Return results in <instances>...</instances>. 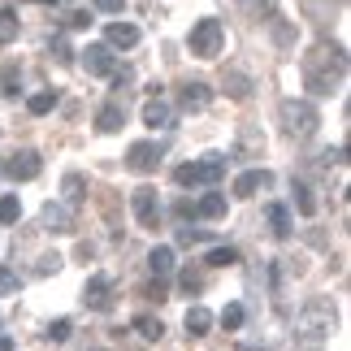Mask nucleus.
Segmentation results:
<instances>
[{
    "mask_svg": "<svg viewBox=\"0 0 351 351\" xmlns=\"http://www.w3.org/2000/svg\"><path fill=\"white\" fill-rule=\"evenodd\" d=\"M143 295H147V300H165V282H147Z\"/></svg>",
    "mask_w": 351,
    "mask_h": 351,
    "instance_id": "e433bc0d",
    "label": "nucleus"
},
{
    "mask_svg": "<svg viewBox=\"0 0 351 351\" xmlns=\"http://www.w3.org/2000/svg\"><path fill=\"white\" fill-rule=\"evenodd\" d=\"M130 208H134V217H139L143 230H156V226H160V199H156V186H139V191L130 195Z\"/></svg>",
    "mask_w": 351,
    "mask_h": 351,
    "instance_id": "423d86ee",
    "label": "nucleus"
},
{
    "mask_svg": "<svg viewBox=\"0 0 351 351\" xmlns=\"http://www.w3.org/2000/svg\"><path fill=\"white\" fill-rule=\"evenodd\" d=\"M83 65H87V74H96V78H113L117 74V57H113L109 44H87Z\"/></svg>",
    "mask_w": 351,
    "mask_h": 351,
    "instance_id": "0eeeda50",
    "label": "nucleus"
},
{
    "mask_svg": "<svg viewBox=\"0 0 351 351\" xmlns=\"http://www.w3.org/2000/svg\"><path fill=\"white\" fill-rule=\"evenodd\" d=\"M269 182H274V173H269V169H247V173H239V178H234V195L247 199L256 191H265Z\"/></svg>",
    "mask_w": 351,
    "mask_h": 351,
    "instance_id": "f8f14e48",
    "label": "nucleus"
},
{
    "mask_svg": "<svg viewBox=\"0 0 351 351\" xmlns=\"http://www.w3.org/2000/svg\"><path fill=\"white\" fill-rule=\"evenodd\" d=\"M195 217H226V195L221 191H208L204 199H199V204H195Z\"/></svg>",
    "mask_w": 351,
    "mask_h": 351,
    "instance_id": "6ab92c4d",
    "label": "nucleus"
},
{
    "mask_svg": "<svg viewBox=\"0 0 351 351\" xmlns=\"http://www.w3.org/2000/svg\"><path fill=\"white\" fill-rule=\"evenodd\" d=\"M186 48H191L195 57H204V61L217 57V52L226 48V26H221V18H199L191 26V35H186Z\"/></svg>",
    "mask_w": 351,
    "mask_h": 351,
    "instance_id": "39448f33",
    "label": "nucleus"
},
{
    "mask_svg": "<svg viewBox=\"0 0 351 351\" xmlns=\"http://www.w3.org/2000/svg\"><path fill=\"white\" fill-rule=\"evenodd\" d=\"M22 217V204H18V195H0V226H13Z\"/></svg>",
    "mask_w": 351,
    "mask_h": 351,
    "instance_id": "393cba45",
    "label": "nucleus"
},
{
    "mask_svg": "<svg viewBox=\"0 0 351 351\" xmlns=\"http://www.w3.org/2000/svg\"><path fill=\"white\" fill-rule=\"evenodd\" d=\"M243 317H247V313H243V304H226V313H221V330H239V326H243Z\"/></svg>",
    "mask_w": 351,
    "mask_h": 351,
    "instance_id": "cd10ccee",
    "label": "nucleus"
},
{
    "mask_svg": "<svg viewBox=\"0 0 351 351\" xmlns=\"http://www.w3.org/2000/svg\"><path fill=\"white\" fill-rule=\"evenodd\" d=\"M0 351H13V343H9V339H0Z\"/></svg>",
    "mask_w": 351,
    "mask_h": 351,
    "instance_id": "ea45409f",
    "label": "nucleus"
},
{
    "mask_svg": "<svg viewBox=\"0 0 351 351\" xmlns=\"http://www.w3.org/2000/svg\"><path fill=\"white\" fill-rule=\"evenodd\" d=\"M178 287H182L186 295H195V291H204V278H199V274H191V269H182V278H178Z\"/></svg>",
    "mask_w": 351,
    "mask_h": 351,
    "instance_id": "2f4dec72",
    "label": "nucleus"
},
{
    "mask_svg": "<svg viewBox=\"0 0 351 351\" xmlns=\"http://www.w3.org/2000/svg\"><path fill=\"white\" fill-rule=\"evenodd\" d=\"M334 330V308L326 300H313L300 308V317H295V343L300 351H321V343L330 339Z\"/></svg>",
    "mask_w": 351,
    "mask_h": 351,
    "instance_id": "f257e3e1",
    "label": "nucleus"
},
{
    "mask_svg": "<svg viewBox=\"0 0 351 351\" xmlns=\"http://www.w3.org/2000/svg\"><path fill=\"white\" fill-rule=\"evenodd\" d=\"M70 334H74V326H70V321H52V326H48V339H52V343H65Z\"/></svg>",
    "mask_w": 351,
    "mask_h": 351,
    "instance_id": "473e14b6",
    "label": "nucleus"
},
{
    "mask_svg": "<svg viewBox=\"0 0 351 351\" xmlns=\"http://www.w3.org/2000/svg\"><path fill=\"white\" fill-rule=\"evenodd\" d=\"M96 130H100V134H113V130H121V104H104V109H100V117H96Z\"/></svg>",
    "mask_w": 351,
    "mask_h": 351,
    "instance_id": "412c9836",
    "label": "nucleus"
},
{
    "mask_svg": "<svg viewBox=\"0 0 351 351\" xmlns=\"http://www.w3.org/2000/svg\"><path fill=\"white\" fill-rule=\"evenodd\" d=\"M208 100H213L208 83H182V109H186V113H199V109H208Z\"/></svg>",
    "mask_w": 351,
    "mask_h": 351,
    "instance_id": "4468645a",
    "label": "nucleus"
},
{
    "mask_svg": "<svg viewBox=\"0 0 351 351\" xmlns=\"http://www.w3.org/2000/svg\"><path fill=\"white\" fill-rule=\"evenodd\" d=\"M13 35H18V13H13V9H0V44H9Z\"/></svg>",
    "mask_w": 351,
    "mask_h": 351,
    "instance_id": "bb28decb",
    "label": "nucleus"
},
{
    "mask_svg": "<svg viewBox=\"0 0 351 351\" xmlns=\"http://www.w3.org/2000/svg\"><path fill=\"white\" fill-rule=\"evenodd\" d=\"M26 109H31L35 117H44V113H52V109H57V91H35V96L26 100Z\"/></svg>",
    "mask_w": 351,
    "mask_h": 351,
    "instance_id": "5701e85b",
    "label": "nucleus"
},
{
    "mask_svg": "<svg viewBox=\"0 0 351 351\" xmlns=\"http://www.w3.org/2000/svg\"><path fill=\"white\" fill-rule=\"evenodd\" d=\"M208 265H213V269H230V265H239V247H213V252H208Z\"/></svg>",
    "mask_w": 351,
    "mask_h": 351,
    "instance_id": "b1692460",
    "label": "nucleus"
},
{
    "mask_svg": "<svg viewBox=\"0 0 351 351\" xmlns=\"http://www.w3.org/2000/svg\"><path fill=\"white\" fill-rule=\"evenodd\" d=\"M52 52H57V61H70V44H65V39H57V48H52Z\"/></svg>",
    "mask_w": 351,
    "mask_h": 351,
    "instance_id": "58836bf2",
    "label": "nucleus"
},
{
    "mask_svg": "<svg viewBox=\"0 0 351 351\" xmlns=\"http://www.w3.org/2000/svg\"><path fill=\"white\" fill-rule=\"evenodd\" d=\"M39 169H44V160H39V152H13L9 160H5V173L13 182H31V178H39Z\"/></svg>",
    "mask_w": 351,
    "mask_h": 351,
    "instance_id": "6e6552de",
    "label": "nucleus"
},
{
    "mask_svg": "<svg viewBox=\"0 0 351 351\" xmlns=\"http://www.w3.org/2000/svg\"><path fill=\"white\" fill-rule=\"evenodd\" d=\"M343 48H317V57L304 61V83L313 96H334L343 87V74H330V61H343Z\"/></svg>",
    "mask_w": 351,
    "mask_h": 351,
    "instance_id": "f03ea898",
    "label": "nucleus"
},
{
    "mask_svg": "<svg viewBox=\"0 0 351 351\" xmlns=\"http://www.w3.org/2000/svg\"><path fill=\"white\" fill-rule=\"evenodd\" d=\"M147 265H152L156 282L169 278V274H173V247H152V252H147Z\"/></svg>",
    "mask_w": 351,
    "mask_h": 351,
    "instance_id": "a211bd4d",
    "label": "nucleus"
},
{
    "mask_svg": "<svg viewBox=\"0 0 351 351\" xmlns=\"http://www.w3.org/2000/svg\"><path fill=\"white\" fill-rule=\"evenodd\" d=\"M70 26H74V31H87L91 18H87V13H70Z\"/></svg>",
    "mask_w": 351,
    "mask_h": 351,
    "instance_id": "4c0bfd02",
    "label": "nucleus"
},
{
    "mask_svg": "<svg viewBox=\"0 0 351 351\" xmlns=\"http://www.w3.org/2000/svg\"><path fill=\"white\" fill-rule=\"evenodd\" d=\"M83 304L91 308V313H109L113 308V282L96 274V278H87V287H83Z\"/></svg>",
    "mask_w": 351,
    "mask_h": 351,
    "instance_id": "1a4fd4ad",
    "label": "nucleus"
},
{
    "mask_svg": "<svg viewBox=\"0 0 351 351\" xmlns=\"http://www.w3.org/2000/svg\"><path fill=\"white\" fill-rule=\"evenodd\" d=\"M18 287H22V278L13 274V269L0 265V295H18Z\"/></svg>",
    "mask_w": 351,
    "mask_h": 351,
    "instance_id": "7c9ffc66",
    "label": "nucleus"
},
{
    "mask_svg": "<svg viewBox=\"0 0 351 351\" xmlns=\"http://www.w3.org/2000/svg\"><path fill=\"white\" fill-rule=\"evenodd\" d=\"M96 9L100 13H121V9H126V0H96Z\"/></svg>",
    "mask_w": 351,
    "mask_h": 351,
    "instance_id": "c9c22d12",
    "label": "nucleus"
},
{
    "mask_svg": "<svg viewBox=\"0 0 351 351\" xmlns=\"http://www.w3.org/2000/svg\"><path fill=\"white\" fill-rule=\"evenodd\" d=\"M265 217H269V230H274L278 239H291V213H287V204H269Z\"/></svg>",
    "mask_w": 351,
    "mask_h": 351,
    "instance_id": "f3484780",
    "label": "nucleus"
},
{
    "mask_svg": "<svg viewBox=\"0 0 351 351\" xmlns=\"http://www.w3.org/2000/svg\"><path fill=\"white\" fill-rule=\"evenodd\" d=\"M226 178V156L208 152L204 160H186V165L173 169V182L178 186H217Z\"/></svg>",
    "mask_w": 351,
    "mask_h": 351,
    "instance_id": "20e7f679",
    "label": "nucleus"
},
{
    "mask_svg": "<svg viewBox=\"0 0 351 351\" xmlns=\"http://www.w3.org/2000/svg\"><path fill=\"white\" fill-rule=\"evenodd\" d=\"M213 330V313L208 308H186V334H191V339H204V334Z\"/></svg>",
    "mask_w": 351,
    "mask_h": 351,
    "instance_id": "dca6fc26",
    "label": "nucleus"
},
{
    "mask_svg": "<svg viewBox=\"0 0 351 351\" xmlns=\"http://www.w3.org/2000/svg\"><path fill=\"white\" fill-rule=\"evenodd\" d=\"M39 221H44L48 234H70L74 230V208H65L61 199H52V204H44V217Z\"/></svg>",
    "mask_w": 351,
    "mask_h": 351,
    "instance_id": "9b49d317",
    "label": "nucleus"
},
{
    "mask_svg": "<svg viewBox=\"0 0 351 351\" xmlns=\"http://www.w3.org/2000/svg\"><path fill=\"white\" fill-rule=\"evenodd\" d=\"M295 204H300L304 217H313V213H317V199H313V191H308V186H295Z\"/></svg>",
    "mask_w": 351,
    "mask_h": 351,
    "instance_id": "c756f323",
    "label": "nucleus"
},
{
    "mask_svg": "<svg viewBox=\"0 0 351 351\" xmlns=\"http://www.w3.org/2000/svg\"><path fill=\"white\" fill-rule=\"evenodd\" d=\"M57 269H61V256L52 252V256H39V269H35V274H57Z\"/></svg>",
    "mask_w": 351,
    "mask_h": 351,
    "instance_id": "f704fd0d",
    "label": "nucleus"
},
{
    "mask_svg": "<svg viewBox=\"0 0 351 351\" xmlns=\"http://www.w3.org/2000/svg\"><path fill=\"white\" fill-rule=\"evenodd\" d=\"M61 186H65V199H61L65 208L83 204V195H87V191H83V186H87V178H83V173H65V182H61Z\"/></svg>",
    "mask_w": 351,
    "mask_h": 351,
    "instance_id": "aec40b11",
    "label": "nucleus"
},
{
    "mask_svg": "<svg viewBox=\"0 0 351 351\" xmlns=\"http://www.w3.org/2000/svg\"><path fill=\"white\" fill-rule=\"evenodd\" d=\"M143 126H152V130L173 126V109H169L165 100H147V104H143Z\"/></svg>",
    "mask_w": 351,
    "mask_h": 351,
    "instance_id": "2eb2a0df",
    "label": "nucleus"
},
{
    "mask_svg": "<svg viewBox=\"0 0 351 351\" xmlns=\"http://www.w3.org/2000/svg\"><path fill=\"white\" fill-rule=\"evenodd\" d=\"M134 330L143 334V339H160V334H165V326H160V317H134Z\"/></svg>",
    "mask_w": 351,
    "mask_h": 351,
    "instance_id": "a878e982",
    "label": "nucleus"
},
{
    "mask_svg": "<svg viewBox=\"0 0 351 351\" xmlns=\"http://www.w3.org/2000/svg\"><path fill=\"white\" fill-rule=\"evenodd\" d=\"M247 9L256 13V18H265V22L278 18V0H247Z\"/></svg>",
    "mask_w": 351,
    "mask_h": 351,
    "instance_id": "c85d7f7f",
    "label": "nucleus"
},
{
    "mask_svg": "<svg viewBox=\"0 0 351 351\" xmlns=\"http://www.w3.org/2000/svg\"><path fill=\"white\" fill-rule=\"evenodd\" d=\"M156 165H160V147L156 143H147V139L130 143V152H126V169L130 173H152Z\"/></svg>",
    "mask_w": 351,
    "mask_h": 351,
    "instance_id": "9d476101",
    "label": "nucleus"
},
{
    "mask_svg": "<svg viewBox=\"0 0 351 351\" xmlns=\"http://www.w3.org/2000/svg\"><path fill=\"white\" fill-rule=\"evenodd\" d=\"M278 117H282V130H287L291 139H313L317 126H321L317 104H308V100H282Z\"/></svg>",
    "mask_w": 351,
    "mask_h": 351,
    "instance_id": "7ed1b4c3",
    "label": "nucleus"
},
{
    "mask_svg": "<svg viewBox=\"0 0 351 351\" xmlns=\"http://www.w3.org/2000/svg\"><path fill=\"white\" fill-rule=\"evenodd\" d=\"M104 44H109V48H134V44H139V26L109 22V26H104Z\"/></svg>",
    "mask_w": 351,
    "mask_h": 351,
    "instance_id": "ddd939ff",
    "label": "nucleus"
},
{
    "mask_svg": "<svg viewBox=\"0 0 351 351\" xmlns=\"http://www.w3.org/2000/svg\"><path fill=\"white\" fill-rule=\"evenodd\" d=\"M226 91H230L234 100H247L252 96V78L243 74V70H230V74H226Z\"/></svg>",
    "mask_w": 351,
    "mask_h": 351,
    "instance_id": "4be33fe9",
    "label": "nucleus"
},
{
    "mask_svg": "<svg viewBox=\"0 0 351 351\" xmlns=\"http://www.w3.org/2000/svg\"><path fill=\"white\" fill-rule=\"evenodd\" d=\"M213 234L208 230H191V226H182V230H178V243H208Z\"/></svg>",
    "mask_w": 351,
    "mask_h": 351,
    "instance_id": "72a5a7b5",
    "label": "nucleus"
},
{
    "mask_svg": "<svg viewBox=\"0 0 351 351\" xmlns=\"http://www.w3.org/2000/svg\"><path fill=\"white\" fill-rule=\"evenodd\" d=\"M26 5H52V0H26Z\"/></svg>",
    "mask_w": 351,
    "mask_h": 351,
    "instance_id": "a19ab883",
    "label": "nucleus"
}]
</instances>
